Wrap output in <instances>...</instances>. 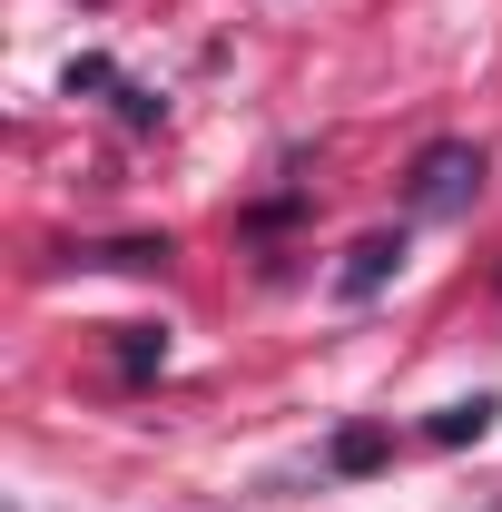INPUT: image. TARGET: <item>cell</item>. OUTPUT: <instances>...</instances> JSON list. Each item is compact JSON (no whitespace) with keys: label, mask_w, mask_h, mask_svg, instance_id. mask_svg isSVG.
I'll use <instances>...</instances> for the list:
<instances>
[{"label":"cell","mask_w":502,"mask_h":512,"mask_svg":"<svg viewBox=\"0 0 502 512\" xmlns=\"http://www.w3.org/2000/svg\"><path fill=\"white\" fill-rule=\"evenodd\" d=\"M404 197H414V217H463V207L483 197V148H473V138H443V148H424Z\"/></svg>","instance_id":"6da1fadb"},{"label":"cell","mask_w":502,"mask_h":512,"mask_svg":"<svg viewBox=\"0 0 502 512\" xmlns=\"http://www.w3.org/2000/svg\"><path fill=\"white\" fill-rule=\"evenodd\" d=\"M394 266H404V237H394V227L355 237L345 266H335V296H345V306H365V296H384V276H394Z\"/></svg>","instance_id":"7a4b0ae2"},{"label":"cell","mask_w":502,"mask_h":512,"mask_svg":"<svg viewBox=\"0 0 502 512\" xmlns=\"http://www.w3.org/2000/svg\"><path fill=\"white\" fill-rule=\"evenodd\" d=\"M493 414H502L493 394H463V404H443V414H434V444H483V434H493Z\"/></svg>","instance_id":"3957f363"},{"label":"cell","mask_w":502,"mask_h":512,"mask_svg":"<svg viewBox=\"0 0 502 512\" xmlns=\"http://www.w3.org/2000/svg\"><path fill=\"white\" fill-rule=\"evenodd\" d=\"M119 365H128V375H148V365H168V335H158V325H128Z\"/></svg>","instance_id":"277c9868"},{"label":"cell","mask_w":502,"mask_h":512,"mask_svg":"<svg viewBox=\"0 0 502 512\" xmlns=\"http://www.w3.org/2000/svg\"><path fill=\"white\" fill-rule=\"evenodd\" d=\"M375 453H384V434H375V424H365V434H345V444H335V463H345V473H365Z\"/></svg>","instance_id":"5b68a950"}]
</instances>
